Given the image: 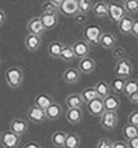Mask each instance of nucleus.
Returning <instances> with one entry per match:
<instances>
[{
  "mask_svg": "<svg viewBox=\"0 0 138 148\" xmlns=\"http://www.w3.org/2000/svg\"><path fill=\"white\" fill-rule=\"evenodd\" d=\"M5 82H7V84L10 87V88H20L21 86H22L23 83V78H25V75H23V72L22 69H20L18 66H10L8 68L7 70H5Z\"/></svg>",
  "mask_w": 138,
  "mask_h": 148,
  "instance_id": "obj_1",
  "label": "nucleus"
},
{
  "mask_svg": "<svg viewBox=\"0 0 138 148\" xmlns=\"http://www.w3.org/2000/svg\"><path fill=\"white\" fill-rule=\"evenodd\" d=\"M102 34H103V29L99 25H86L83 29V40L90 47L91 46L98 47Z\"/></svg>",
  "mask_w": 138,
  "mask_h": 148,
  "instance_id": "obj_2",
  "label": "nucleus"
},
{
  "mask_svg": "<svg viewBox=\"0 0 138 148\" xmlns=\"http://www.w3.org/2000/svg\"><path fill=\"white\" fill-rule=\"evenodd\" d=\"M115 75L116 78H124V79H129L132 78L134 73V66L132 64V61L129 59H121L119 61H116V66H115Z\"/></svg>",
  "mask_w": 138,
  "mask_h": 148,
  "instance_id": "obj_3",
  "label": "nucleus"
},
{
  "mask_svg": "<svg viewBox=\"0 0 138 148\" xmlns=\"http://www.w3.org/2000/svg\"><path fill=\"white\" fill-rule=\"evenodd\" d=\"M99 121L103 130L113 131L119 123V114L117 112H107V110H104L103 114L99 117Z\"/></svg>",
  "mask_w": 138,
  "mask_h": 148,
  "instance_id": "obj_4",
  "label": "nucleus"
},
{
  "mask_svg": "<svg viewBox=\"0 0 138 148\" xmlns=\"http://www.w3.org/2000/svg\"><path fill=\"white\" fill-rule=\"evenodd\" d=\"M0 143L4 148H18L21 143V136L16 135L10 130H5L0 133Z\"/></svg>",
  "mask_w": 138,
  "mask_h": 148,
  "instance_id": "obj_5",
  "label": "nucleus"
},
{
  "mask_svg": "<svg viewBox=\"0 0 138 148\" xmlns=\"http://www.w3.org/2000/svg\"><path fill=\"white\" fill-rule=\"evenodd\" d=\"M28 129H29L28 120H25L22 117H16L9 122V129L8 130H10L12 133H14L18 136H23L28 133Z\"/></svg>",
  "mask_w": 138,
  "mask_h": 148,
  "instance_id": "obj_6",
  "label": "nucleus"
},
{
  "mask_svg": "<svg viewBox=\"0 0 138 148\" xmlns=\"http://www.w3.org/2000/svg\"><path fill=\"white\" fill-rule=\"evenodd\" d=\"M125 16H126V13L121 4L115 3V1L108 3V17H110V20L112 21V22L117 23L123 17H125Z\"/></svg>",
  "mask_w": 138,
  "mask_h": 148,
  "instance_id": "obj_7",
  "label": "nucleus"
},
{
  "mask_svg": "<svg viewBox=\"0 0 138 148\" xmlns=\"http://www.w3.org/2000/svg\"><path fill=\"white\" fill-rule=\"evenodd\" d=\"M72 49H73V53H74V59L81 60V59H83V57L89 56L91 47H90L83 39H81V40H76L72 44Z\"/></svg>",
  "mask_w": 138,
  "mask_h": 148,
  "instance_id": "obj_8",
  "label": "nucleus"
},
{
  "mask_svg": "<svg viewBox=\"0 0 138 148\" xmlns=\"http://www.w3.org/2000/svg\"><path fill=\"white\" fill-rule=\"evenodd\" d=\"M26 117H28V121H30L33 123H43L47 121L44 109L37 107V105H33V107L29 108Z\"/></svg>",
  "mask_w": 138,
  "mask_h": 148,
  "instance_id": "obj_9",
  "label": "nucleus"
},
{
  "mask_svg": "<svg viewBox=\"0 0 138 148\" xmlns=\"http://www.w3.org/2000/svg\"><path fill=\"white\" fill-rule=\"evenodd\" d=\"M77 13H78L77 0H63L59 8V14L67 16V17H74Z\"/></svg>",
  "mask_w": 138,
  "mask_h": 148,
  "instance_id": "obj_10",
  "label": "nucleus"
},
{
  "mask_svg": "<svg viewBox=\"0 0 138 148\" xmlns=\"http://www.w3.org/2000/svg\"><path fill=\"white\" fill-rule=\"evenodd\" d=\"M46 112V118L47 121H57L64 113V109H63V105L60 103L54 101L50 107H47L44 109Z\"/></svg>",
  "mask_w": 138,
  "mask_h": 148,
  "instance_id": "obj_11",
  "label": "nucleus"
},
{
  "mask_svg": "<svg viewBox=\"0 0 138 148\" xmlns=\"http://www.w3.org/2000/svg\"><path fill=\"white\" fill-rule=\"evenodd\" d=\"M95 68H97V62L90 56L78 60V64H77V69L81 74H91L95 70Z\"/></svg>",
  "mask_w": 138,
  "mask_h": 148,
  "instance_id": "obj_12",
  "label": "nucleus"
},
{
  "mask_svg": "<svg viewBox=\"0 0 138 148\" xmlns=\"http://www.w3.org/2000/svg\"><path fill=\"white\" fill-rule=\"evenodd\" d=\"M87 107V112L92 116V117H98L99 118L100 116L103 114L104 112V107H103V99L100 97H97V99L91 100V101L86 103Z\"/></svg>",
  "mask_w": 138,
  "mask_h": 148,
  "instance_id": "obj_13",
  "label": "nucleus"
},
{
  "mask_svg": "<svg viewBox=\"0 0 138 148\" xmlns=\"http://www.w3.org/2000/svg\"><path fill=\"white\" fill-rule=\"evenodd\" d=\"M26 29H28V33L29 34H33V35H38L42 36L46 30H44L43 25L41 22V18L39 17H33L31 20H29L28 25H26Z\"/></svg>",
  "mask_w": 138,
  "mask_h": 148,
  "instance_id": "obj_14",
  "label": "nucleus"
},
{
  "mask_svg": "<svg viewBox=\"0 0 138 148\" xmlns=\"http://www.w3.org/2000/svg\"><path fill=\"white\" fill-rule=\"evenodd\" d=\"M117 46V38H116L115 34L112 33H104L103 31L102 36H100L99 40V47H102L103 49H113Z\"/></svg>",
  "mask_w": 138,
  "mask_h": 148,
  "instance_id": "obj_15",
  "label": "nucleus"
},
{
  "mask_svg": "<svg viewBox=\"0 0 138 148\" xmlns=\"http://www.w3.org/2000/svg\"><path fill=\"white\" fill-rule=\"evenodd\" d=\"M121 100L117 95H108L103 99V107L104 110L107 112H117L119 108H120Z\"/></svg>",
  "mask_w": 138,
  "mask_h": 148,
  "instance_id": "obj_16",
  "label": "nucleus"
},
{
  "mask_svg": "<svg viewBox=\"0 0 138 148\" xmlns=\"http://www.w3.org/2000/svg\"><path fill=\"white\" fill-rule=\"evenodd\" d=\"M63 79L67 84H76L81 79V73L77 68L69 66L63 72Z\"/></svg>",
  "mask_w": 138,
  "mask_h": 148,
  "instance_id": "obj_17",
  "label": "nucleus"
},
{
  "mask_svg": "<svg viewBox=\"0 0 138 148\" xmlns=\"http://www.w3.org/2000/svg\"><path fill=\"white\" fill-rule=\"evenodd\" d=\"M23 43H25V48L28 49V51L35 52L42 47V36L33 35V34H28V35L25 36Z\"/></svg>",
  "mask_w": 138,
  "mask_h": 148,
  "instance_id": "obj_18",
  "label": "nucleus"
},
{
  "mask_svg": "<svg viewBox=\"0 0 138 148\" xmlns=\"http://www.w3.org/2000/svg\"><path fill=\"white\" fill-rule=\"evenodd\" d=\"M41 22L43 25L44 30H52L57 26L59 23V13H54V14H41Z\"/></svg>",
  "mask_w": 138,
  "mask_h": 148,
  "instance_id": "obj_19",
  "label": "nucleus"
},
{
  "mask_svg": "<svg viewBox=\"0 0 138 148\" xmlns=\"http://www.w3.org/2000/svg\"><path fill=\"white\" fill-rule=\"evenodd\" d=\"M67 121L72 125H77L82 121L83 118V110L81 108H68L67 113H65Z\"/></svg>",
  "mask_w": 138,
  "mask_h": 148,
  "instance_id": "obj_20",
  "label": "nucleus"
},
{
  "mask_svg": "<svg viewBox=\"0 0 138 148\" xmlns=\"http://www.w3.org/2000/svg\"><path fill=\"white\" fill-rule=\"evenodd\" d=\"M133 21H134V18L129 14H126L125 17L121 18V20L116 23V25H117V29H119V33H120L121 35H129V34H130V29H132Z\"/></svg>",
  "mask_w": 138,
  "mask_h": 148,
  "instance_id": "obj_21",
  "label": "nucleus"
},
{
  "mask_svg": "<svg viewBox=\"0 0 138 148\" xmlns=\"http://www.w3.org/2000/svg\"><path fill=\"white\" fill-rule=\"evenodd\" d=\"M85 101L82 100L81 95L77 94V92H72V94H69L67 97H65V105H67V108H81L83 107Z\"/></svg>",
  "mask_w": 138,
  "mask_h": 148,
  "instance_id": "obj_22",
  "label": "nucleus"
},
{
  "mask_svg": "<svg viewBox=\"0 0 138 148\" xmlns=\"http://www.w3.org/2000/svg\"><path fill=\"white\" fill-rule=\"evenodd\" d=\"M92 13L98 18L108 17V3L107 1H97L92 5Z\"/></svg>",
  "mask_w": 138,
  "mask_h": 148,
  "instance_id": "obj_23",
  "label": "nucleus"
},
{
  "mask_svg": "<svg viewBox=\"0 0 138 148\" xmlns=\"http://www.w3.org/2000/svg\"><path fill=\"white\" fill-rule=\"evenodd\" d=\"M52 103H54V97L48 94H38L34 99V105L42 108V109H46Z\"/></svg>",
  "mask_w": 138,
  "mask_h": 148,
  "instance_id": "obj_24",
  "label": "nucleus"
},
{
  "mask_svg": "<svg viewBox=\"0 0 138 148\" xmlns=\"http://www.w3.org/2000/svg\"><path fill=\"white\" fill-rule=\"evenodd\" d=\"M63 42L61 40H52L51 43L48 44L47 47V53L51 59H59L60 56V52H61V48H63Z\"/></svg>",
  "mask_w": 138,
  "mask_h": 148,
  "instance_id": "obj_25",
  "label": "nucleus"
},
{
  "mask_svg": "<svg viewBox=\"0 0 138 148\" xmlns=\"http://www.w3.org/2000/svg\"><path fill=\"white\" fill-rule=\"evenodd\" d=\"M94 88H95V91H97L98 97H100V99H104L106 96L111 95L110 84H108L106 81H98L97 83L94 84Z\"/></svg>",
  "mask_w": 138,
  "mask_h": 148,
  "instance_id": "obj_26",
  "label": "nucleus"
},
{
  "mask_svg": "<svg viewBox=\"0 0 138 148\" xmlns=\"http://www.w3.org/2000/svg\"><path fill=\"white\" fill-rule=\"evenodd\" d=\"M65 138H67V133L63 130L55 131L51 135V144L56 148H63L65 143Z\"/></svg>",
  "mask_w": 138,
  "mask_h": 148,
  "instance_id": "obj_27",
  "label": "nucleus"
},
{
  "mask_svg": "<svg viewBox=\"0 0 138 148\" xmlns=\"http://www.w3.org/2000/svg\"><path fill=\"white\" fill-rule=\"evenodd\" d=\"M59 59L64 62H72L74 59V53H73V49H72V44H63V48H61V52H60V56Z\"/></svg>",
  "mask_w": 138,
  "mask_h": 148,
  "instance_id": "obj_28",
  "label": "nucleus"
},
{
  "mask_svg": "<svg viewBox=\"0 0 138 148\" xmlns=\"http://www.w3.org/2000/svg\"><path fill=\"white\" fill-rule=\"evenodd\" d=\"M79 144H81V138H79L78 134L68 133L63 148H79Z\"/></svg>",
  "mask_w": 138,
  "mask_h": 148,
  "instance_id": "obj_29",
  "label": "nucleus"
},
{
  "mask_svg": "<svg viewBox=\"0 0 138 148\" xmlns=\"http://www.w3.org/2000/svg\"><path fill=\"white\" fill-rule=\"evenodd\" d=\"M126 79L124 78H112L111 79V82L108 84H110V88L111 91L115 92V95H120L123 94V90H124V84H125Z\"/></svg>",
  "mask_w": 138,
  "mask_h": 148,
  "instance_id": "obj_30",
  "label": "nucleus"
},
{
  "mask_svg": "<svg viewBox=\"0 0 138 148\" xmlns=\"http://www.w3.org/2000/svg\"><path fill=\"white\" fill-rule=\"evenodd\" d=\"M124 10L126 14L132 16V14H137L138 12V0H124L121 1Z\"/></svg>",
  "mask_w": 138,
  "mask_h": 148,
  "instance_id": "obj_31",
  "label": "nucleus"
},
{
  "mask_svg": "<svg viewBox=\"0 0 138 148\" xmlns=\"http://www.w3.org/2000/svg\"><path fill=\"white\" fill-rule=\"evenodd\" d=\"M138 91V83H137V79L136 78H129L126 79L125 84H124V90H123V94L125 95L126 97L129 95H132L133 92Z\"/></svg>",
  "mask_w": 138,
  "mask_h": 148,
  "instance_id": "obj_32",
  "label": "nucleus"
},
{
  "mask_svg": "<svg viewBox=\"0 0 138 148\" xmlns=\"http://www.w3.org/2000/svg\"><path fill=\"white\" fill-rule=\"evenodd\" d=\"M79 95H81L82 100L85 101V104H86V103H89V101H91V100H94V99H97V97H98L97 91H95L94 86L85 87V88L81 91V94H79Z\"/></svg>",
  "mask_w": 138,
  "mask_h": 148,
  "instance_id": "obj_33",
  "label": "nucleus"
},
{
  "mask_svg": "<svg viewBox=\"0 0 138 148\" xmlns=\"http://www.w3.org/2000/svg\"><path fill=\"white\" fill-rule=\"evenodd\" d=\"M77 4H78V13L89 16V13L92 10L94 1H91V0H77Z\"/></svg>",
  "mask_w": 138,
  "mask_h": 148,
  "instance_id": "obj_34",
  "label": "nucleus"
},
{
  "mask_svg": "<svg viewBox=\"0 0 138 148\" xmlns=\"http://www.w3.org/2000/svg\"><path fill=\"white\" fill-rule=\"evenodd\" d=\"M123 135L126 140L130 138H134V136H138V127L130 125V123H126L123 127Z\"/></svg>",
  "mask_w": 138,
  "mask_h": 148,
  "instance_id": "obj_35",
  "label": "nucleus"
},
{
  "mask_svg": "<svg viewBox=\"0 0 138 148\" xmlns=\"http://www.w3.org/2000/svg\"><path fill=\"white\" fill-rule=\"evenodd\" d=\"M42 9V14H54V13H59V9L54 7V4L51 3V0L44 1L41 7Z\"/></svg>",
  "mask_w": 138,
  "mask_h": 148,
  "instance_id": "obj_36",
  "label": "nucleus"
},
{
  "mask_svg": "<svg viewBox=\"0 0 138 148\" xmlns=\"http://www.w3.org/2000/svg\"><path fill=\"white\" fill-rule=\"evenodd\" d=\"M125 55H126L125 48L121 46H116L115 48L112 49V57L116 61H119V60H121V59H125Z\"/></svg>",
  "mask_w": 138,
  "mask_h": 148,
  "instance_id": "obj_37",
  "label": "nucleus"
},
{
  "mask_svg": "<svg viewBox=\"0 0 138 148\" xmlns=\"http://www.w3.org/2000/svg\"><path fill=\"white\" fill-rule=\"evenodd\" d=\"M128 123H130V125L137 126V127H138V112H137L136 109L132 110V112L129 113V116H128Z\"/></svg>",
  "mask_w": 138,
  "mask_h": 148,
  "instance_id": "obj_38",
  "label": "nucleus"
},
{
  "mask_svg": "<svg viewBox=\"0 0 138 148\" xmlns=\"http://www.w3.org/2000/svg\"><path fill=\"white\" fill-rule=\"evenodd\" d=\"M97 148H112V140L108 138H100L97 143Z\"/></svg>",
  "mask_w": 138,
  "mask_h": 148,
  "instance_id": "obj_39",
  "label": "nucleus"
},
{
  "mask_svg": "<svg viewBox=\"0 0 138 148\" xmlns=\"http://www.w3.org/2000/svg\"><path fill=\"white\" fill-rule=\"evenodd\" d=\"M74 20H76V22L78 23V25H83V23L87 22V20H89V16L82 14V13H77V14L74 16Z\"/></svg>",
  "mask_w": 138,
  "mask_h": 148,
  "instance_id": "obj_40",
  "label": "nucleus"
},
{
  "mask_svg": "<svg viewBox=\"0 0 138 148\" xmlns=\"http://www.w3.org/2000/svg\"><path fill=\"white\" fill-rule=\"evenodd\" d=\"M130 35H133L134 38L138 36V20L134 18L133 23H132V29H130Z\"/></svg>",
  "mask_w": 138,
  "mask_h": 148,
  "instance_id": "obj_41",
  "label": "nucleus"
},
{
  "mask_svg": "<svg viewBox=\"0 0 138 148\" xmlns=\"http://www.w3.org/2000/svg\"><path fill=\"white\" fill-rule=\"evenodd\" d=\"M126 144H128L129 148H138V136L128 139V140H126Z\"/></svg>",
  "mask_w": 138,
  "mask_h": 148,
  "instance_id": "obj_42",
  "label": "nucleus"
},
{
  "mask_svg": "<svg viewBox=\"0 0 138 148\" xmlns=\"http://www.w3.org/2000/svg\"><path fill=\"white\" fill-rule=\"evenodd\" d=\"M112 148H129L126 142L124 140H116V142H112Z\"/></svg>",
  "mask_w": 138,
  "mask_h": 148,
  "instance_id": "obj_43",
  "label": "nucleus"
},
{
  "mask_svg": "<svg viewBox=\"0 0 138 148\" xmlns=\"http://www.w3.org/2000/svg\"><path fill=\"white\" fill-rule=\"evenodd\" d=\"M128 100L132 103V104L137 105V104H138V91L133 92L132 95H129V96H128Z\"/></svg>",
  "mask_w": 138,
  "mask_h": 148,
  "instance_id": "obj_44",
  "label": "nucleus"
},
{
  "mask_svg": "<svg viewBox=\"0 0 138 148\" xmlns=\"http://www.w3.org/2000/svg\"><path fill=\"white\" fill-rule=\"evenodd\" d=\"M23 148H42V146L38 143V142L31 140V142H28V143L23 146Z\"/></svg>",
  "mask_w": 138,
  "mask_h": 148,
  "instance_id": "obj_45",
  "label": "nucleus"
},
{
  "mask_svg": "<svg viewBox=\"0 0 138 148\" xmlns=\"http://www.w3.org/2000/svg\"><path fill=\"white\" fill-rule=\"evenodd\" d=\"M7 21V14L4 13V10L0 9V26L4 25V22Z\"/></svg>",
  "mask_w": 138,
  "mask_h": 148,
  "instance_id": "obj_46",
  "label": "nucleus"
},
{
  "mask_svg": "<svg viewBox=\"0 0 138 148\" xmlns=\"http://www.w3.org/2000/svg\"><path fill=\"white\" fill-rule=\"evenodd\" d=\"M51 3L54 4L55 8H57V9H59L60 5H61V3H63V0H51Z\"/></svg>",
  "mask_w": 138,
  "mask_h": 148,
  "instance_id": "obj_47",
  "label": "nucleus"
},
{
  "mask_svg": "<svg viewBox=\"0 0 138 148\" xmlns=\"http://www.w3.org/2000/svg\"><path fill=\"white\" fill-rule=\"evenodd\" d=\"M0 64H1V61H0Z\"/></svg>",
  "mask_w": 138,
  "mask_h": 148,
  "instance_id": "obj_48",
  "label": "nucleus"
}]
</instances>
